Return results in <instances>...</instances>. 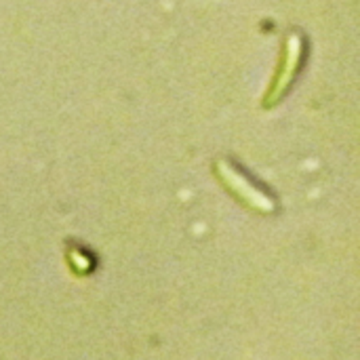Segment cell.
<instances>
[{
	"label": "cell",
	"instance_id": "obj_1",
	"mask_svg": "<svg viewBox=\"0 0 360 360\" xmlns=\"http://www.w3.org/2000/svg\"><path fill=\"white\" fill-rule=\"evenodd\" d=\"M215 175L219 177V181L240 200L245 202L249 209L259 211V213H274L276 211V200L264 192L262 188H257L245 173H240L230 160L226 158H217L215 165Z\"/></svg>",
	"mask_w": 360,
	"mask_h": 360
},
{
	"label": "cell",
	"instance_id": "obj_2",
	"mask_svg": "<svg viewBox=\"0 0 360 360\" xmlns=\"http://www.w3.org/2000/svg\"><path fill=\"white\" fill-rule=\"evenodd\" d=\"M302 61H304V38L297 32H291L285 40L281 68L276 70L274 80H272L266 97H264V108L276 105L289 93V86L293 84V80L302 68Z\"/></svg>",
	"mask_w": 360,
	"mask_h": 360
}]
</instances>
